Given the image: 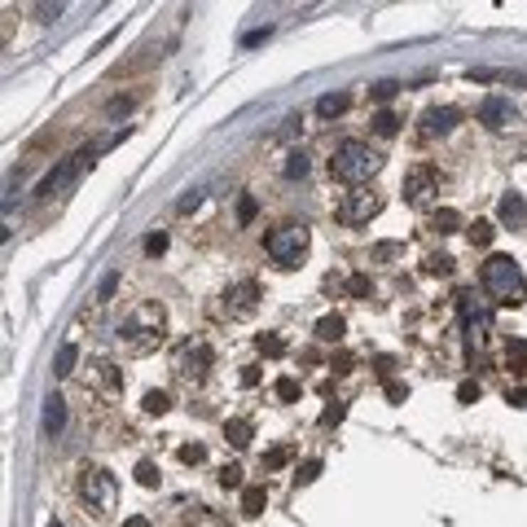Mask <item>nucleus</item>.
<instances>
[{
  "label": "nucleus",
  "mask_w": 527,
  "mask_h": 527,
  "mask_svg": "<svg viewBox=\"0 0 527 527\" xmlns=\"http://www.w3.org/2000/svg\"><path fill=\"white\" fill-rule=\"evenodd\" d=\"M203 457H207V448H203V444H185V448H181V462H185V466H198Z\"/></svg>",
  "instance_id": "obj_32"
},
{
  "label": "nucleus",
  "mask_w": 527,
  "mask_h": 527,
  "mask_svg": "<svg viewBox=\"0 0 527 527\" xmlns=\"http://www.w3.org/2000/svg\"><path fill=\"white\" fill-rule=\"evenodd\" d=\"M224 440H229L233 448H246L250 440H255V426H250L246 417H233V422H224Z\"/></svg>",
  "instance_id": "obj_16"
},
{
  "label": "nucleus",
  "mask_w": 527,
  "mask_h": 527,
  "mask_svg": "<svg viewBox=\"0 0 527 527\" xmlns=\"http://www.w3.org/2000/svg\"><path fill=\"white\" fill-rule=\"evenodd\" d=\"M176 369H181L185 378H203V373L211 369V347H207L203 339H198V343L189 339L181 351H176Z\"/></svg>",
  "instance_id": "obj_8"
},
{
  "label": "nucleus",
  "mask_w": 527,
  "mask_h": 527,
  "mask_svg": "<svg viewBox=\"0 0 527 527\" xmlns=\"http://www.w3.org/2000/svg\"><path fill=\"white\" fill-rule=\"evenodd\" d=\"M220 484H224V488H242V470H238V466H224V470H220Z\"/></svg>",
  "instance_id": "obj_40"
},
{
  "label": "nucleus",
  "mask_w": 527,
  "mask_h": 527,
  "mask_svg": "<svg viewBox=\"0 0 527 527\" xmlns=\"http://www.w3.org/2000/svg\"><path fill=\"white\" fill-rule=\"evenodd\" d=\"M479 277H484L488 294L496 299V304H506V308H518L527 299V282H523V272H518V264L510 255H488Z\"/></svg>",
  "instance_id": "obj_1"
},
{
  "label": "nucleus",
  "mask_w": 527,
  "mask_h": 527,
  "mask_svg": "<svg viewBox=\"0 0 527 527\" xmlns=\"http://www.w3.org/2000/svg\"><path fill=\"white\" fill-rule=\"evenodd\" d=\"M299 176H308V159L294 149V154H286V181H299Z\"/></svg>",
  "instance_id": "obj_25"
},
{
  "label": "nucleus",
  "mask_w": 527,
  "mask_h": 527,
  "mask_svg": "<svg viewBox=\"0 0 527 527\" xmlns=\"http://www.w3.org/2000/svg\"><path fill=\"white\" fill-rule=\"evenodd\" d=\"M373 365H378V373H383V378H387V373L395 369V361H391V356H378V361H373Z\"/></svg>",
  "instance_id": "obj_47"
},
{
  "label": "nucleus",
  "mask_w": 527,
  "mask_h": 527,
  "mask_svg": "<svg viewBox=\"0 0 527 527\" xmlns=\"http://www.w3.org/2000/svg\"><path fill=\"white\" fill-rule=\"evenodd\" d=\"M514 119V106L506 102V97H484L479 102V123H488V128H506V123Z\"/></svg>",
  "instance_id": "obj_12"
},
{
  "label": "nucleus",
  "mask_w": 527,
  "mask_h": 527,
  "mask_svg": "<svg viewBox=\"0 0 527 527\" xmlns=\"http://www.w3.org/2000/svg\"><path fill=\"white\" fill-rule=\"evenodd\" d=\"M255 211H260V203H255V198H242V203H238V220H242V224H250V220H255Z\"/></svg>",
  "instance_id": "obj_37"
},
{
  "label": "nucleus",
  "mask_w": 527,
  "mask_h": 527,
  "mask_svg": "<svg viewBox=\"0 0 527 527\" xmlns=\"http://www.w3.org/2000/svg\"><path fill=\"white\" fill-rule=\"evenodd\" d=\"M48 527H62V523H48Z\"/></svg>",
  "instance_id": "obj_49"
},
{
  "label": "nucleus",
  "mask_w": 527,
  "mask_h": 527,
  "mask_svg": "<svg viewBox=\"0 0 527 527\" xmlns=\"http://www.w3.org/2000/svg\"><path fill=\"white\" fill-rule=\"evenodd\" d=\"M264 250H268V260H272V264L294 268L299 255L308 250V224H277V229L264 238Z\"/></svg>",
  "instance_id": "obj_3"
},
{
  "label": "nucleus",
  "mask_w": 527,
  "mask_h": 527,
  "mask_svg": "<svg viewBox=\"0 0 527 527\" xmlns=\"http://www.w3.org/2000/svg\"><path fill=\"white\" fill-rule=\"evenodd\" d=\"M167 405H171L167 391H149L145 395V413H167Z\"/></svg>",
  "instance_id": "obj_30"
},
{
  "label": "nucleus",
  "mask_w": 527,
  "mask_h": 527,
  "mask_svg": "<svg viewBox=\"0 0 527 527\" xmlns=\"http://www.w3.org/2000/svg\"><path fill=\"white\" fill-rule=\"evenodd\" d=\"M373 132H378V137H395V132H400V119H395L391 110H383L378 119H373Z\"/></svg>",
  "instance_id": "obj_24"
},
{
  "label": "nucleus",
  "mask_w": 527,
  "mask_h": 527,
  "mask_svg": "<svg viewBox=\"0 0 527 527\" xmlns=\"http://www.w3.org/2000/svg\"><path fill=\"white\" fill-rule=\"evenodd\" d=\"M347 294H351V299H369V294H373V282L365 277V272H356V277L347 282Z\"/></svg>",
  "instance_id": "obj_26"
},
{
  "label": "nucleus",
  "mask_w": 527,
  "mask_h": 527,
  "mask_svg": "<svg viewBox=\"0 0 527 527\" xmlns=\"http://www.w3.org/2000/svg\"><path fill=\"white\" fill-rule=\"evenodd\" d=\"M286 462H290V448H272V453L264 457V470H282Z\"/></svg>",
  "instance_id": "obj_33"
},
{
  "label": "nucleus",
  "mask_w": 527,
  "mask_h": 527,
  "mask_svg": "<svg viewBox=\"0 0 527 527\" xmlns=\"http://www.w3.org/2000/svg\"><path fill=\"white\" fill-rule=\"evenodd\" d=\"M268 36H272L268 27H260V31H246V36H242V44H246V48H250V44H264Z\"/></svg>",
  "instance_id": "obj_43"
},
{
  "label": "nucleus",
  "mask_w": 527,
  "mask_h": 527,
  "mask_svg": "<svg viewBox=\"0 0 527 527\" xmlns=\"http://www.w3.org/2000/svg\"><path fill=\"white\" fill-rule=\"evenodd\" d=\"M84 163H92V149H80V154L62 159V163H58V167H53V171H48L44 181H40V189H36V193H40V198H53L62 185H70V181H75V171H80Z\"/></svg>",
  "instance_id": "obj_7"
},
{
  "label": "nucleus",
  "mask_w": 527,
  "mask_h": 527,
  "mask_svg": "<svg viewBox=\"0 0 527 527\" xmlns=\"http://www.w3.org/2000/svg\"><path fill=\"white\" fill-rule=\"evenodd\" d=\"M435 189H440V176L431 171V167H413L409 176H405V198L413 207H426L435 198Z\"/></svg>",
  "instance_id": "obj_9"
},
{
  "label": "nucleus",
  "mask_w": 527,
  "mask_h": 527,
  "mask_svg": "<svg viewBox=\"0 0 527 527\" xmlns=\"http://www.w3.org/2000/svg\"><path fill=\"white\" fill-rule=\"evenodd\" d=\"M457 119H462V115H457L453 106H435V110H426L422 123H426V132L435 137V132H453V128H457Z\"/></svg>",
  "instance_id": "obj_14"
},
{
  "label": "nucleus",
  "mask_w": 527,
  "mask_h": 527,
  "mask_svg": "<svg viewBox=\"0 0 527 527\" xmlns=\"http://www.w3.org/2000/svg\"><path fill=\"white\" fill-rule=\"evenodd\" d=\"M466 238H470L474 246H488V242L496 238V229H492V224H488V220H474V224H470V229H466Z\"/></svg>",
  "instance_id": "obj_22"
},
{
  "label": "nucleus",
  "mask_w": 527,
  "mask_h": 527,
  "mask_svg": "<svg viewBox=\"0 0 527 527\" xmlns=\"http://www.w3.org/2000/svg\"><path fill=\"white\" fill-rule=\"evenodd\" d=\"M347 106H351V97H347V92H325L321 102H316V115H321V119H334V115H343Z\"/></svg>",
  "instance_id": "obj_17"
},
{
  "label": "nucleus",
  "mask_w": 527,
  "mask_h": 527,
  "mask_svg": "<svg viewBox=\"0 0 527 527\" xmlns=\"http://www.w3.org/2000/svg\"><path fill=\"white\" fill-rule=\"evenodd\" d=\"M123 527H149V518H141V514H137V518H128Z\"/></svg>",
  "instance_id": "obj_48"
},
{
  "label": "nucleus",
  "mask_w": 527,
  "mask_h": 527,
  "mask_svg": "<svg viewBox=\"0 0 527 527\" xmlns=\"http://www.w3.org/2000/svg\"><path fill=\"white\" fill-rule=\"evenodd\" d=\"M506 365L514 373H527V339H510L506 343Z\"/></svg>",
  "instance_id": "obj_19"
},
{
  "label": "nucleus",
  "mask_w": 527,
  "mask_h": 527,
  "mask_svg": "<svg viewBox=\"0 0 527 527\" xmlns=\"http://www.w3.org/2000/svg\"><path fill=\"white\" fill-rule=\"evenodd\" d=\"M123 110H132V97H115L110 102V115H123Z\"/></svg>",
  "instance_id": "obj_46"
},
{
  "label": "nucleus",
  "mask_w": 527,
  "mask_h": 527,
  "mask_svg": "<svg viewBox=\"0 0 527 527\" xmlns=\"http://www.w3.org/2000/svg\"><path fill=\"white\" fill-rule=\"evenodd\" d=\"M75 361H80V347H75V343H62V347H58V369H53V373H70Z\"/></svg>",
  "instance_id": "obj_23"
},
{
  "label": "nucleus",
  "mask_w": 527,
  "mask_h": 527,
  "mask_svg": "<svg viewBox=\"0 0 527 527\" xmlns=\"http://www.w3.org/2000/svg\"><path fill=\"white\" fill-rule=\"evenodd\" d=\"M198 203H203V193H198V189H189V193H185V198H181V211H193V207H198Z\"/></svg>",
  "instance_id": "obj_44"
},
{
  "label": "nucleus",
  "mask_w": 527,
  "mask_h": 527,
  "mask_svg": "<svg viewBox=\"0 0 527 527\" xmlns=\"http://www.w3.org/2000/svg\"><path fill=\"white\" fill-rule=\"evenodd\" d=\"M378 211H383V193H373V189H351L343 203L334 207L339 224H369Z\"/></svg>",
  "instance_id": "obj_6"
},
{
  "label": "nucleus",
  "mask_w": 527,
  "mask_h": 527,
  "mask_svg": "<svg viewBox=\"0 0 527 527\" xmlns=\"http://www.w3.org/2000/svg\"><path fill=\"white\" fill-rule=\"evenodd\" d=\"M137 484H141V488H159V466H154V462H141V466H137Z\"/></svg>",
  "instance_id": "obj_27"
},
{
  "label": "nucleus",
  "mask_w": 527,
  "mask_h": 527,
  "mask_svg": "<svg viewBox=\"0 0 527 527\" xmlns=\"http://www.w3.org/2000/svg\"><path fill=\"white\" fill-rule=\"evenodd\" d=\"M426 272H431V277H448V272H453V260H448V255H431V260H426Z\"/></svg>",
  "instance_id": "obj_29"
},
{
  "label": "nucleus",
  "mask_w": 527,
  "mask_h": 527,
  "mask_svg": "<svg viewBox=\"0 0 527 527\" xmlns=\"http://www.w3.org/2000/svg\"><path fill=\"white\" fill-rule=\"evenodd\" d=\"M405 395H409L405 383H387V400H391V405H405Z\"/></svg>",
  "instance_id": "obj_42"
},
{
  "label": "nucleus",
  "mask_w": 527,
  "mask_h": 527,
  "mask_svg": "<svg viewBox=\"0 0 527 527\" xmlns=\"http://www.w3.org/2000/svg\"><path fill=\"white\" fill-rule=\"evenodd\" d=\"M479 395H484V391H479V383H462V387H457V400H462V405H474Z\"/></svg>",
  "instance_id": "obj_38"
},
{
  "label": "nucleus",
  "mask_w": 527,
  "mask_h": 527,
  "mask_svg": "<svg viewBox=\"0 0 527 527\" xmlns=\"http://www.w3.org/2000/svg\"><path fill=\"white\" fill-rule=\"evenodd\" d=\"M260 351H264V356H282L286 343H282L277 334H260Z\"/></svg>",
  "instance_id": "obj_31"
},
{
  "label": "nucleus",
  "mask_w": 527,
  "mask_h": 527,
  "mask_svg": "<svg viewBox=\"0 0 527 527\" xmlns=\"http://www.w3.org/2000/svg\"><path fill=\"white\" fill-rule=\"evenodd\" d=\"M80 496L88 501L92 510H115V496H119V484H115V474L102 470V466H84L80 470Z\"/></svg>",
  "instance_id": "obj_4"
},
{
  "label": "nucleus",
  "mask_w": 527,
  "mask_h": 527,
  "mask_svg": "<svg viewBox=\"0 0 527 527\" xmlns=\"http://www.w3.org/2000/svg\"><path fill=\"white\" fill-rule=\"evenodd\" d=\"M343 330H347V325H343V316H334V312L316 321V339H321V343H339Z\"/></svg>",
  "instance_id": "obj_18"
},
{
  "label": "nucleus",
  "mask_w": 527,
  "mask_h": 527,
  "mask_svg": "<svg viewBox=\"0 0 527 527\" xmlns=\"http://www.w3.org/2000/svg\"><path fill=\"white\" fill-rule=\"evenodd\" d=\"M506 400H510V405H514V409H527V387H518V391H510Z\"/></svg>",
  "instance_id": "obj_45"
},
{
  "label": "nucleus",
  "mask_w": 527,
  "mask_h": 527,
  "mask_svg": "<svg viewBox=\"0 0 527 527\" xmlns=\"http://www.w3.org/2000/svg\"><path fill=\"white\" fill-rule=\"evenodd\" d=\"M119 334L128 339L137 351H145V347H154L159 339H163V308H141L132 321H123L119 325Z\"/></svg>",
  "instance_id": "obj_5"
},
{
  "label": "nucleus",
  "mask_w": 527,
  "mask_h": 527,
  "mask_svg": "<svg viewBox=\"0 0 527 527\" xmlns=\"http://www.w3.org/2000/svg\"><path fill=\"white\" fill-rule=\"evenodd\" d=\"M260 304V282H238L229 294H224V312L229 316H250Z\"/></svg>",
  "instance_id": "obj_10"
},
{
  "label": "nucleus",
  "mask_w": 527,
  "mask_h": 527,
  "mask_svg": "<svg viewBox=\"0 0 527 527\" xmlns=\"http://www.w3.org/2000/svg\"><path fill=\"white\" fill-rule=\"evenodd\" d=\"M343 413H347V409H343L339 400H334V405H330V409L321 413V426H334V422H343Z\"/></svg>",
  "instance_id": "obj_41"
},
{
  "label": "nucleus",
  "mask_w": 527,
  "mask_h": 527,
  "mask_svg": "<svg viewBox=\"0 0 527 527\" xmlns=\"http://www.w3.org/2000/svg\"><path fill=\"white\" fill-rule=\"evenodd\" d=\"M378 167H383V154H378V149H369L365 141H343V145L334 149V159H330L334 181H343V185H361V181H369Z\"/></svg>",
  "instance_id": "obj_2"
},
{
  "label": "nucleus",
  "mask_w": 527,
  "mask_h": 527,
  "mask_svg": "<svg viewBox=\"0 0 527 527\" xmlns=\"http://www.w3.org/2000/svg\"><path fill=\"white\" fill-rule=\"evenodd\" d=\"M264 506H268V492H264L260 484H250V488L242 492V510H246V514H264Z\"/></svg>",
  "instance_id": "obj_21"
},
{
  "label": "nucleus",
  "mask_w": 527,
  "mask_h": 527,
  "mask_svg": "<svg viewBox=\"0 0 527 527\" xmlns=\"http://www.w3.org/2000/svg\"><path fill=\"white\" fill-rule=\"evenodd\" d=\"M316 474H321V462H304V466L294 470V484H312Z\"/></svg>",
  "instance_id": "obj_34"
},
{
  "label": "nucleus",
  "mask_w": 527,
  "mask_h": 527,
  "mask_svg": "<svg viewBox=\"0 0 527 527\" xmlns=\"http://www.w3.org/2000/svg\"><path fill=\"white\" fill-rule=\"evenodd\" d=\"M395 92H400V84H395V80H378V84L369 88V97H373V102H391Z\"/></svg>",
  "instance_id": "obj_28"
},
{
  "label": "nucleus",
  "mask_w": 527,
  "mask_h": 527,
  "mask_svg": "<svg viewBox=\"0 0 527 527\" xmlns=\"http://www.w3.org/2000/svg\"><path fill=\"white\" fill-rule=\"evenodd\" d=\"M496 215H501L506 229H523V224H527V198L523 193H506L501 207H496Z\"/></svg>",
  "instance_id": "obj_13"
},
{
  "label": "nucleus",
  "mask_w": 527,
  "mask_h": 527,
  "mask_svg": "<svg viewBox=\"0 0 527 527\" xmlns=\"http://www.w3.org/2000/svg\"><path fill=\"white\" fill-rule=\"evenodd\" d=\"M115 290H119V272H106V277H102V290H97V299L106 304V299H115Z\"/></svg>",
  "instance_id": "obj_35"
},
{
  "label": "nucleus",
  "mask_w": 527,
  "mask_h": 527,
  "mask_svg": "<svg viewBox=\"0 0 527 527\" xmlns=\"http://www.w3.org/2000/svg\"><path fill=\"white\" fill-rule=\"evenodd\" d=\"M457 312H462V321H466V330L474 334V339H488V325H492V316L479 308V304H474V294H457Z\"/></svg>",
  "instance_id": "obj_11"
},
{
  "label": "nucleus",
  "mask_w": 527,
  "mask_h": 527,
  "mask_svg": "<svg viewBox=\"0 0 527 527\" xmlns=\"http://www.w3.org/2000/svg\"><path fill=\"white\" fill-rule=\"evenodd\" d=\"M431 229H435V233H457V229H462V215H457L453 207H444V211L431 215Z\"/></svg>",
  "instance_id": "obj_20"
},
{
  "label": "nucleus",
  "mask_w": 527,
  "mask_h": 527,
  "mask_svg": "<svg viewBox=\"0 0 527 527\" xmlns=\"http://www.w3.org/2000/svg\"><path fill=\"white\" fill-rule=\"evenodd\" d=\"M167 250V233H149L145 238V255H163Z\"/></svg>",
  "instance_id": "obj_36"
},
{
  "label": "nucleus",
  "mask_w": 527,
  "mask_h": 527,
  "mask_svg": "<svg viewBox=\"0 0 527 527\" xmlns=\"http://www.w3.org/2000/svg\"><path fill=\"white\" fill-rule=\"evenodd\" d=\"M277 400H299V383L294 378H277Z\"/></svg>",
  "instance_id": "obj_39"
},
{
  "label": "nucleus",
  "mask_w": 527,
  "mask_h": 527,
  "mask_svg": "<svg viewBox=\"0 0 527 527\" xmlns=\"http://www.w3.org/2000/svg\"><path fill=\"white\" fill-rule=\"evenodd\" d=\"M62 426H66V400L62 395H48L44 400V431L48 435H62Z\"/></svg>",
  "instance_id": "obj_15"
}]
</instances>
